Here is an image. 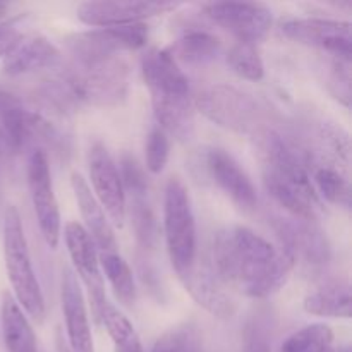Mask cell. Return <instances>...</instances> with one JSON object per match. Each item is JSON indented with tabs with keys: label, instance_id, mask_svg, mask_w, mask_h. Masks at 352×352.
<instances>
[{
	"label": "cell",
	"instance_id": "cell-37",
	"mask_svg": "<svg viewBox=\"0 0 352 352\" xmlns=\"http://www.w3.org/2000/svg\"><path fill=\"white\" fill-rule=\"evenodd\" d=\"M336 352H351V349H349V346H342V347H339V349H336Z\"/></svg>",
	"mask_w": 352,
	"mask_h": 352
},
{
	"label": "cell",
	"instance_id": "cell-26",
	"mask_svg": "<svg viewBox=\"0 0 352 352\" xmlns=\"http://www.w3.org/2000/svg\"><path fill=\"white\" fill-rule=\"evenodd\" d=\"M100 322L109 332L116 352H143L140 336H138L133 323L109 301L105 302L102 313H100Z\"/></svg>",
	"mask_w": 352,
	"mask_h": 352
},
{
	"label": "cell",
	"instance_id": "cell-23",
	"mask_svg": "<svg viewBox=\"0 0 352 352\" xmlns=\"http://www.w3.org/2000/svg\"><path fill=\"white\" fill-rule=\"evenodd\" d=\"M309 315L329 318L351 316V285L346 278H332L309 292L302 302Z\"/></svg>",
	"mask_w": 352,
	"mask_h": 352
},
{
	"label": "cell",
	"instance_id": "cell-6",
	"mask_svg": "<svg viewBox=\"0 0 352 352\" xmlns=\"http://www.w3.org/2000/svg\"><path fill=\"white\" fill-rule=\"evenodd\" d=\"M62 78L79 105L116 107L127 98L131 67L122 57H112L91 64H74Z\"/></svg>",
	"mask_w": 352,
	"mask_h": 352
},
{
	"label": "cell",
	"instance_id": "cell-17",
	"mask_svg": "<svg viewBox=\"0 0 352 352\" xmlns=\"http://www.w3.org/2000/svg\"><path fill=\"white\" fill-rule=\"evenodd\" d=\"M60 299L69 349L71 352H95L85 294L71 268H64L62 272Z\"/></svg>",
	"mask_w": 352,
	"mask_h": 352
},
{
	"label": "cell",
	"instance_id": "cell-7",
	"mask_svg": "<svg viewBox=\"0 0 352 352\" xmlns=\"http://www.w3.org/2000/svg\"><path fill=\"white\" fill-rule=\"evenodd\" d=\"M164 234L172 268L179 278L184 277L196 265L198 243L191 198L179 177H170L165 186Z\"/></svg>",
	"mask_w": 352,
	"mask_h": 352
},
{
	"label": "cell",
	"instance_id": "cell-22",
	"mask_svg": "<svg viewBox=\"0 0 352 352\" xmlns=\"http://www.w3.org/2000/svg\"><path fill=\"white\" fill-rule=\"evenodd\" d=\"M175 62L188 65H206L217 60L222 41L205 30H186L174 43L165 48Z\"/></svg>",
	"mask_w": 352,
	"mask_h": 352
},
{
	"label": "cell",
	"instance_id": "cell-14",
	"mask_svg": "<svg viewBox=\"0 0 352 352\" xmlns=\"http://www.w3.org/2000/svg\"><path fill=\"white\" fill-rule=\"evenodd\" d=\"M177 7L179 3L174 2H146V0L85 2L78 7V19L88 26L96 28L131 26L170 12Z\"/></svg>",
	"mask_w": 352,
	"mask_h": 352
},
{
	"label": "cell",
	"instance_id": "cell-32",
	"mask_svg": "<svg viewBox=\"0 0 352 352\" xmlns=\"http://www.w3.org/2000/svg\"><path fill=\"white\" fill-rule=\"evenodd\" d=\"M168 153H170V141H168V134L165 133L162 127H153L148 134L146 148H144V155H146V168L151 174H160L165 168L168 160Z\"/></svg>",
	"mask_w": 352,
	"mask_h": 352
},
{
	"label": "cell",
	"instance_id": "cell-3",
	"mask_svg": "<svg viewBox=\"0 0 352 352\" xmlns=\"http://www.w3.org/2000/svg\"><path fill=\"white\" fill-rule=\"evenodd\" d=\"M141 72L158 127L179 141L191 140L195 133V98L188 76L164 48H148L141 55Z\"/></svg>",
	"mask_w": 352,
	"mask_h": 352
},
{
	"label": "cell",
	"instance_id": "cell-20",
	"mask_svg": "<svg viewBox=\"0 0 352 352\" xmlns=\"http://www.w3.org/2000/svg\"><path fill=\"white\" fill-rule=\"evenodd\" d=\"M72 191H74L76 203L79 206L82 220H85V230L89 234V237L95 243L96 251L98 253H109V251H119L117 250V239L113 234L112 223H110L109 217L105 215V210L98 203V199L93 195L91 188L86 182V179L81 174L74 172L71 175Z\"/></svg>",
	"mask_w": 352,
	"mask_h": 352
},
{
	"label": "cell",
	"instance_id": "cell-4",
	"mask_svg": "<svg viewBox=\"0 0 352 352\" xmlns=\"http://www.w3.org/2000/svg\"><path fill=\"white\" fill-rule=\"evenodd\" d=\"M3 260L14 299L34 322L45 320V298L31 263L30 248L23 222L16 206H7L3 213Z\"/></svg>",
	"mask_w": 352,
	"mask_h": 352
},
{
	"label": "cell",
	"instance_id": "cell-31",
	"mask_svg": "<svg viewBox=\"0 0 352 352\" xmlns=\"http://www.w3.org/2000/svg\"><path fill=\"white\" fill-rule=\"evenodd\" d=\"M327 86L342 105H351V58L332 57L327 72Z\"/></svg>",
	"mask_w": 352,
	"mask_h": 352
},
{
	"label": "cell",
	"instance_id": "cell-34",
	"mask_svg": "<svg viewBox=\"0 0 352 352\" xmlns=\"http://www.w3.org/2000/svg\"><path fill=\"white\" fill-rule=\"evenodd\" d=\"M23 17H14V19L6 21V23L0 24V58L9 52V48L12 47L14 41L19 38V21Z\"/></svg>",
	"mask_w": 352,
	"mask_h": 352
},
{
	"label": "cell",
	"instance_id": "cell-15",
	"mask_svg": "<svg viewBox=\"0 0 352 352\" xmlns=\"http://www.w3.org/2000/svg\"><path fill=\"white\" fill-rule=\"evenodd\" d=\"M203 162H205L208 177L237 208L244 212H253L256 208V188L232 155L227 153L222 148H210L206 150Z\"/></svg>",
	"mask_w": 352,
	"mask_h": 352
},
{
	"label": "cell",
	"instance_id": "cell-10",
	"mask_svg": "<svg viewBox=\"0 0 352 352\" xmlns=\"http://www.w3.org/2000/svg\"><path fill=\"white\" fill-rule=\"evenodd\" d=\"M203 16L229 31L237 41L256 45L270 33L272 9L260 2H210L201 7Z\"/></svg>",
	"mask_w": 352,
	"mask_h": 352
},
{
	"label": "cell",
	"instance_id": "cell-21",
	"mask_svg": "<svg viewBox=\"0 0 352 352\" xmlns=\"http://www.w3.org/2000/svg\"><path fill=\"white\" fill-rule=\"evenodd\" d=\"M2 337L7 352H38L36 336L26 313L12 294L2 296Z\"/></svg>",
	"mask_w": 352,
	"mask_h": 352
},
{
	"label": "cell",
	"instance_id": "cell-27",
	"mask_svg": "<svg viewBox=\"0 0 352 352\" xmlns=\"http://www.w3.org/2000/svg\"><path fill=\"white\" fill-rule=\"evenodd\" d=\"M280 352H336L332 329L325 323L302 327L284 340Z\"/></svg>",
	"mask_w": 352,
	"mask_h": 352
},
{
	"label": "cell",
	"instance_id": "cell-24",
	"mask_svg": "<svg viewBox=\"0 0 352 352\" xmlns=\"http://www.w3.org/2000/svg\"><path fill=\"white\" fill-rule=\"evenodd\" d=\"M309 175L318 198L322 196L332 205L346 210L351 208L349 172L332 165H313V168H309Z\"/></svg>",
	"mask_w": 352,
	"mask_h": 352
},
{
	"label": "cell",
	"instance_id": "cell-28",
	"mask_svg": "<svg viewBox=\"0 0 352 352\" xmlns=\"http://www.w3.org/2000/svg\"><path fill=\"white\" fill-rule=\"evenodd\" d=\"M129 217L136 239L144 250L155 248L158 239V223L150 203L148 195H133L129 196Z\"/></svg>",
	"mask_w": 352,
	"mask_h": 352
},
{
	"label": "cell",
	"instance_id": "cell-8",
	"mask_svg": "<svg viewBox=\"0 0 352 352\" xmlns=\"http://www.w3.org/2000/svg\"><path fill=\"white\" fill-rule=\"evenodd\" d=\"M148 41L144 23L119 28H98L81 31L65 38V47L74 57V64H91L105 58L119 57L122 52L138 50Z\"/></svg>",
	"mask_w": 352,
	"mask_h": 352
},
{
	"label": "cell",
	"instance_id": "cell-36",
	"mask_svg": "<svg viewBox=\"0 0 352 352\" xmlns=\"http://www.w3.org/2000/svg\"><path fill=\"white\" fill-rule=\"evenodd\" d=\"M7 14V6H3V3H0V19H3Z\"/></svg>",
	"mask_w": 352,
	"mask_h": 352
},
{
	"label": "cell",
	"instance_id": "cell-30",
	"mask_svg": "<svg viewBox=\"0 0 352 352\" xmlns=\"http://www.w3.org/2000/svg\"><path fill=\"white\" fill-rule=\"evenodd\" d=\"M151 352H201L198 329L192 323L174 327L153 344Z\"/></svg>",
	"mask_w": 352,
	"mask_h": 352
},
{
	"label": "cell",
	"instance_id": "cell-13",
	"mask_svg": "<svg viewBox=\"0 0 352 352\" xmlns=\"http://www.w3.org/2000/svg\"><path fill=\"white\" fill-rule=\"evenodd\" d=\"M64 239L67 246L69 258L72 261L76 274L88 289L89 301H91L93 316L100 322V313L105 306V287H103L102 268L98 261V251L95 243L86 232L85 227L78 222H67L64 227Z\"/></svg>",
	"mask_w": 352,
	"mask_h": 352
},
{
	"label": "cell",
	"instance_id": "cell-25",
	"mask_svg": "<svg viewBox=\"0 0 352 352\" xmlns=\"http://www.w3.org/2000/svg\"><path fill=\"white\" fill-rule=\"evenodd\" d=\"M102 275H105L113 294L122 305L133 306L136 301V284H134L133 270L127 261L120 256L119 251L98 253Z\"/></svg>",
	"mask_w": 352,
	"mask_h": 352
},
{
	"label": "cell",
	"instance_id": "cell-16",
	"mask_svg": "<svg viewBox=\"0 0 352 352\" xmlns=\"http://www.w3.org/2000/svg\"><path fill=\"white\" fill-rule=\"evenodd\" d=\"M274 227L282 241V250L292 258L294 265L322 267L329 261L330 248L322 230L309 220L275 217Z\"/></svg>",
	"mask_w": 352,
	"mask_h": 352
},
{
	"label": "cell",
	"instance_id": "cell-29",
	"mask_svg": "<svg viewBox=\"0 0 352 352\" xmlns=\"http://www.w3.org/2000/svg\"><path fill=\"white\" fill-rule=\"evenodd\" d=\"M227 64L239 78L248 81H260L265 76V64L256 45L237 41L227 52Z\"/></svg>",
	"mask_w": 352,
	"mask_h": 352
},
{
	"label": "cell",
	"instance_id": "cell-12",
	"mask_svg": "<svg viewBox=\"0 0 352 352\" xmlns=\"http://www.w3.org/2000/svg\"><path fill=\"white\" fill-rule=\"evenodd\" d=\"M284 36L306 47L320 48L332 57L351 58V23L325 17H285L280 23Z\"/></svg>",
	"mask_w": 352,
	"mask_h": 352
},
{
	"label": "cell",
	"instance_id": "cell-11",
	"mask_svg": "<svg viewBox=\"0 0 352 352\" xmlns=\"http://www.w3.org/2000/svg\"><path fill=\"white\" fill-rule=\"evenodd\" d=\"M88 170L93 195L105 210L110 223H113L116 227H122L127 213L126 192H124L119 167H117L109 148L102 141H96L89 148Z\"/></svg>",
	"mask_w": 352,
	"mask_h": 352
},
{
	"label": "cell",
	"instance_id": "cell-33",
	"mask_svg": "<svg viewBox=\"0 0 352 352\" xmlns=\"http://www.w3.org/2000/svg\"><path fill=\"white\" fill-rule=\"evenodd\" d=\"M120 179H122L124 192L133 195H148V181L143 167L138 164L133 155H122L120 158Z\"/></svg>",
	"mask_w": 352,
	"mask_h": 352
},
{
	"label": "cell",
	"instance_id": "cell-1",
	"mask_svg": "<svg viewBox=\"0 0 352 352\" xmlns=\"http://www.w3.org/2000/svg\"><path fill=\"white\" fill-rule=\"evenodd\" d=\"M210 267L226 287L253 299H267L287 284L294 261L282 248L243 226L220 230Z\"/></svg>",
	"mask_w": 352,
	"mask_h": 352
},
{
	"label": "cell",
	"instance_id": "cell-5",
	"mask_svg": "<svg viewBox=\"0 0 352 352\" xmlns=\"http://www.w3.org/2000/svg\"><path fill=\"white\" fill-rule=\"evenodd\" d=\"M195 109L223 129L256 134L267 126V107L250 93L230 85H212L195 96Z\"/></svg>",
	"mask_w": 352,
	"mask_h": 352
},
{
	"label": "cell",
	"instance_id": "cell-18",
	"mask_svg": "<svg viewBox=\"0 0 352 352\" xmlns=\"http://www.w3.org/2000/svg\"><path fill=\"white\" fill-rule=\"evenodd\" d=\"M2 58V67L7 76H23L55 67L60 60V52L43 34L21 33Z\"/></svg>",
	"mask_w": 352,
	"mask_h": 352
},
{
	"label": "cell",
	"instance_id": "cell-2",
	"mask_svg": "<svg viewBox=\"0 0 352 352\" xmlns=\"http://www.w3.org/2000/svg\"><path fill=\"white\" fill-rule=\"evenodd\" d=\"M253 138L265 189L272 199L294 219L316 220L322 203L313 188L305 151L272 127L258 131Z\"/></svg>",
	"mask_w": 352,
	"mask_h": 352
},
{
	"label": "cell",
	"instance_id": "cell-35",
	"mask_svg": "<svg viewBox=\"0 0 352 352\" xmlns=\"http://www.w3.org/2000/svg\"><path fill=\"white\" fill-rule=\"evenodd\" d=\"M244 352H268L267 342H265V339L261 337L260 332H256V330H254L253 337H251L250 342H248V347Z\"/></svg>",
	"mask_w": 352,
	"mask_h": 352
},
{
	"label": "cell",
	"instance_id": "cell-19",
	"mask_svg": "<svg viewBox=\"0 0 352 352\" xmlns=\"http://www.w3.org/2000/svg\"><path fill=\"white\" fill-rule=\"evenodd\" d=\"M182 285L189 292L192 299L199 306L212 313L217 318H230L236 313V301L226 291V285L220 282L213 268L208 265H199L196 261L195 267L181 277Z\"/></svg>",
	"mask_w": 352,
	"mask_h": 352
},
{
	"label": "cell",
	"instance_id": "cell-9",
	"mask_svg": "<svg viewBox=\"0 0 352 352\" xmlns=\"http://www.w3.org/2000/svg\"><path fill=\"white\" fill-rule=\"evenodd\" d=\"M26 175L28 189H30L31 203H33L40 232L48 248L55 250L58 246V241H60L62 222L57 196L54 191V182H52L47 151H31L30 157H28Z\"/></svg>",
	"mask_w": 352,
	"mask_h": 352
}]
</instances>
